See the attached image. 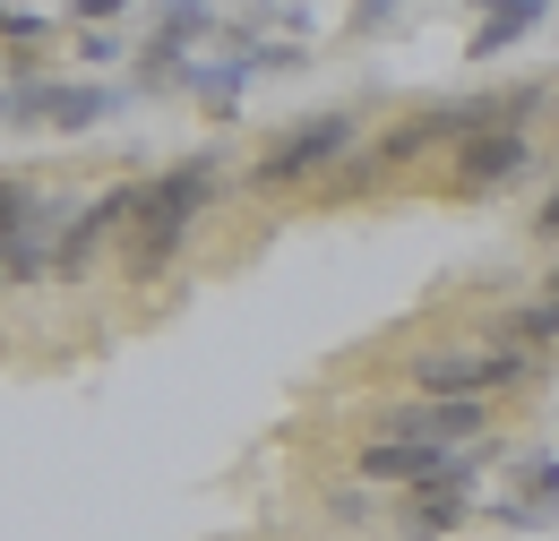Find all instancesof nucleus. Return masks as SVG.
<instances>
[{"label": "nucleus", "instance_id": "obj_4", "mask_svg": "<svg viewBox=\"0 0 559 541\" xmlns=\"http://www.w3.org/2000/svg\"><path fill=\"white\" fill-rule=\"evenodd\" d=\"M543 361L534 352H508L490 336H465V344H430L414 361V396H456V405H490L508 387H534Z\"/></svg>", "mask_w": 559, "mask_h": 541}, {"label": "nucleus", "instance_id": "obj_12", "mask_svg": "<svg viewBox=\"0 0 559 541\" xmlns=\"http://www.w3.org/2000/svg\"><path fill=\"white\" fill-rule=\"evenodd\" d=\"M78 61H86V69H112V61H121V35H104V26L78 35Z\"/></svg>", "mask_w": 559, "mask_h": 541}, {"label": "nucleus", "instance_id": "obj_5", "mask_svg": "<svg viewBox=\"0 0 559 541\" xmlns=\"http://www.w3.org/2000/svg\"><path fill=\"white\" fill-rule=\"evenodd\" d=\"M370 438H405V447H439V456H474L490 438V405H456V396H388L370 412Z\"/></svg>", "mask_w": 559, "mask_h": 541}, {"label": "nucleus", "instance_id": "obj_2", "mask_svg": "<svg viewBox=\"0 0 559 541\" xmlns=\"http://www.w3.org/2000/svg\"><path fill=\"white\" fill-rule=\"evenodd\" d=\"M361 155V112H301L293 130H276L259 146V164L241 172L250 199H293V190H328Z\"/></svg>", "mask_w": 559, "mask_h": 541}, {"label": "nucleus", "instance_id": "obj_13", "mask_svg": "<svg viewBox=\"0 0 559 541\" xmlns=\"http://www.w3.org/2000/svg\"><path fill=\"white\" fill-rule=\"evenodd\" d=\"M534 241H559V190L543 206H534Z\"/></svg>", "mask_w": 559, "mask_h": 541}, {"label": "nucleus", "instance_id": "obj_6", "mask_svg": "<svg viewBox=\"0 0 559 541\" xmlns=\"http://www.w3.org/2000/svg\"><path fill=\"white\" fill-rule=\"evenodd\" d=\"M121 104H130V95L104 86V77H35V86H9V95H0L9 130H95V121H112Z\"/></svg>", "mask_w": 559, "mask_h": 541}, {"label": "nucleus", "instance_id": "obj_7", "mask_svg": "<svg viewBox=\"0 0 559 541\" xmlns=\"http://www.w3.org/2000/svg\"><path fill=\"white\" fill-rule=\"evenodd\" d=\"M525 172H534V137H516V130L474 137V146L448 155V190H456V199H499V190H516Z\"/></svg>", "mask_w": 559, "mask_h": 541}, {"label": "nucleus", "instance_id": "obj_3", "mask_svg": "<svg viewBox=\"0 0 559 541\" xmlns=\"http://www.w3.org/2000/svg\"><path fill=\"white\" fill-rule=\"evenodd\" d=\"M78 215H86V199L61 190V181L44 190V181H26V172H17V181L0 190V224H9V241H0V250H9V284H17V292H35L44 275L61 267V241H70Z\"/></svg>", "mask_w": 559, "mask_h": 541}, {"label": "nucleus", "instance_id": "obj_8", "mask_svg": "<svg viewBox=\"0 0 559 541\" xmlns=\"http://www.w3.org/2000/svg\"><path fill=\"white\" fill-rule=\"evenodd\" d=\"M543 26H551V9H543V0H490L483 17H474V35H465V61H499V52L534 44Z\"/></svg>", "mask_w": 559, "mask_h": 541}, {"label": "nucleus", "instance_id": "obj_10", "mask_svg": "<svg viewBox=\"0 0 559 541\" xmlns=\"http://www.w3.org/2000/svg\"><path fill=\"white\" fill-rule=\"evenodd\" d=\"M516 507H534V516H551L559 507V456H516Z\"/></svg>", "mask_w": 559, "mask_h": 541}, {"label": "nucleus", "instance_id": "obj_9", "mask_svg": "<svg viewBox=\"0 0 559 541\" xmlns=\"http://www.w3.org/2000/svg\"><path fill=\"white\" fill-rule=\"evenodd\" d=\"M474 336L508 344V352H534V361H551V352H559V292H534V301L499 310V318H490V327H474Z\"/></svg>", "mask_w": 559, "mask_h": 541}, {"label": "nucleus", "instance_id": "obj_11", "mask_svg": "<svg viewBox=\"0 0 559 541\" xmlns=\"http://www.w3.org/2000/svg\"><path fill=\"white\" fill-rule=\"evenodd\" d=\"M44 35H52V9H9V44L17 52H44Z\"/></svg>", "mask_w": 559, "mask_h": 541}, {"label": "nucleus", "instance_id": "obj_14", "mask_svg": "<svg viewBox=\"0 0 559 541\" xmlns=\"http://www.w3.org/2000/svg\"><path fill=\"white\" fill-rule=\"evenodd\" d=\"M543 292H559V267H551V284H543Z\"/></svg>", "mask_w": 559, "mask_h": 541}, {"label": "nucleus", "instance_id": "obj_1", "mask_svg": "<svg viewBox=\"0 0 559 541\" xmlns=\"http://www.w3.org/2000/svg\"><path fill=\"white\" fill-rule=\"evenodd\" d=\"M215 155H181V164H164L155 181H139V215H130V241H121V267L130 275H164L181 259V241H190V224L207 215L215 199Z\"/></svg>", "mask_w": 559, "mask_h": 541}]
</instances>
